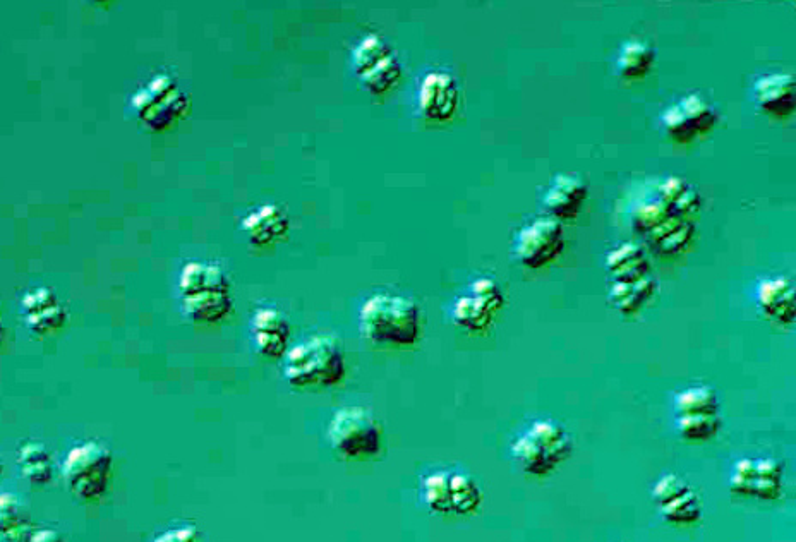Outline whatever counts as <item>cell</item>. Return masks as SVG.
I'll list each match as a JSON object with an SVG mask.
<instances>
[{"instance_id": "cell-1", "label": "cell", "mask_w": 796, "mask_h": 542, "mask_svg": "<svg viewBox=\"0 0 796 542\" xmlns=\"http://www.w3.org/2000/svg\"><path fill=\"white\" fill-rule=\"evenodd\" d=\"M359 330L374 344L414 345L421 337V311L409 297L378 292L362 302Z\"/></svg>"}, {"instance_id": "cell-2", "label": "cell", "mask_w": 796, "mask_h": 542, "mask_svg": "<svg viewBox=\"0 0 796 542\" xmlns=\"http://www.w3.org/2000/svg\"><path fill=\"white\" fill-rule=\"evenodd\" d=\"M282 371L294 388H330L344 380V354L335 338L313 335L287 349Z\"/></svg>"}, {"instance_id": "cell-3", "label": "cell", "mask_w": 796, "mask_h": 542, "mask_svg": "<svg viewBox=\"0 0 796 542\" xmlns=\"http://www.w3.org/2000/svg\"><path fill=\"white\" fill-rule=\"evenodd\" d=\"M182 311L196 323H218L232 309L229 278L213 263H187L179 275Z\"/></svg>"}, {"instance_id": "cell-4", "label": "cell", "mask_w": 796, "mask_h": 542, "mask_svg": "<svg viewBox=\"0 0 796 542\" xmlns=\"http://www.w3.org/2000/svg\"><path fill=\"white\" fill-rule=\"evenodd\" d=\"M573 452L572 436L553 421L532 422L517 440L512 455L522 472L534 477L553 474Z\"/></svg>"}, {"instance_id": "cell-5", "label": "cell", "mask_w": 796, "mask_h": 542, "mask_svg": "<svg viewBox=\"0 0 796 542\" xmlns=\"http://www.w3.org/2000/svg\"><path fill=\"white\" fill-rule=\"evenodd\" d=\"M333 452L345 460H368L381 452L383 431L369 410L344 407L333 414L326 428Z\"/></svg>"}, {"instance_id": "cell-6", "label": "cell", "mask_w": 796, "mask_h": 542, "mask_svg": "<svg viewBox=\"0 0 796 542\" xmlns=\"http://www.w3.org/2000/svg\"><path fill=\"white\" fill-rule=\"evenodd\" d=\"M112 464L114 458L107 446L97 441H85L67 452L62 476L69 491L79 500H98L109 488Z\"/></svg>"}, {"instance_id": "cell-7", "label": "cell", "mask_w": 796, "mask_h": 542, "mask_svg": "<svg viewBox=\"0 0 796 542\" xmlns=\"http://www.w3.org/2000/svg\"><path fill=\"white\" fill-rule=\"evenodd\" d=\"M565 247L563 227L553 217H539L517 232L513 241V256L520 265L539 270L553 263Z\"/></svg>"}, {"instance_id": "cell-8", "label": "cell", "mask_w": 796, "mask_h": 542, "mask_svg": "<svg viewBox=\"0 0 796 542\" xmlns=\"http://www.w3.org/2000/svg\"><path fill=\"white\" fill-rule=\"evenodd\" d=\"M503 304L505 297L500 285L493 278H477L467 294L455 299L450 316L455 325L467 332H484L491 326Z\"/></svg>"}, {"instance_id": "cell-9", "label": "cell", "mask_w": 796, "mask_h": 542, "mask_svg": "<svg viewBox=\"0 0 796 542\" xmlns=\"http://www.w3.org/2000/svg\"><path fill=\"white\" fill-rule=\"evenodd\" d=\"M783 489V465L774 458H742L731 469L730 491L738 496L776 501Z\"/></svg>"}, {"instance_id": "cell-10", "label": "cell", "mask_w": 796, "mask_h": 542, "mask_svg": "<svg viewBox=\"0 0 796 542\" xmlns=\"http://www.w3.org/2000/svg\"><path fill=\"white\" fill-rule=\"evenodd\" d=\"M719 122L718 110L700 95H687L661 115L664 133L678 143H690L711 133Z\"/></svg>"}, {"instance_id": "cell-11", "label": "cell", "mask_w": 796, "mask_h": 542, "mask_svg": "<svg viewBox=\"0 0 796 542\" xmlns=\"http://www.w3.org/2000/svg\"><path fill=\"white\" fill-rule=\"evenodd\" d=\"M356 74L374 93L386 91L400 78V64L390 47L378 37L362 40L352 54Z\"/></svg>"}, {"instance_id": "cell-12", "label": "cell", "mask_w": 796, "mask_h": 542, "mask_svg": "<svg viewBox=\"0 0 796 542\" xmlns=\"http://www.w3.org/2000/svg\"><path fill=\"white\" fill-rule=\"evenodd\" d=\"M459 107V86L452 74L431 71L419 86V109L426 119L447 121Z\"/></svg>"}, {"instance_id": "cell-13", "label": "cell", "mask_w": 796, "mask_h": 542, "mask_svg": "<svg viewBox=\"0 0 796 542\" xmlns=\"http://www.w3.org/2000/svg\"><path fill=\"white\" fill-rule=\"evenodd\" d=\"M290 326L277 308H260L251 318L254 349L266 357H284L289 345Z\"/></svg>"}, {"instance_id": "cell-14", "label": "cell", "mask_w": 796, "mask_h": 542, "mask_svg": "<svg viewBox=\"0 0 796 542\" xmlns=\"http://www.w3.org/2000/svg\"><path fill=\"white\" fill-rule=\"evenodd\" d=\"M757 306L766 320L779 326L793 325L796 318L795 285L790 278H766L757 287Z\"/></svg>"}, {"instance_id": "cell-15", "label": "cell", "mask_w": 796, "mask_h": 542, "mask_svg": "<svg viewBox=\"0 0 796 542\" xmlns=\"http://www.w3.org/2000/svg\"><path fill=\"white\" fill-rule=\"evenodd\" d=\"M587 193L589 189L580 175H556L543 196V208L548 211L549 217L556 218L558 222L572 220L582 210Z\"/></svg>"}, {"instance_id": "cell-16", "label": "cell", "mask_w": 796, "mask_h": 542, "mask_svg": "<svg viewBox=\"0 0 796 542\" xmlns=\"http://www.w3.org/2000/svg\"><path fill=\"white\" fill-rule=\"evenodd\" d=\"M754 100L760 109L774 117L795 112V78L791 74H767L754 83Z\"/></svg>"}, {"instance_id": "cell-17", "label": "cell", "mask_w": 796, "mask_h": 542, "mask_svg": "<svg viewBox=\"0 0 796 542\" xmlns=\"http://www.w3.org/2000/svg\"><path fill=\"white\" fill-rule=\"evenodd\" d=\"M606 270L613 282H635L651 275V261L639 244L623 242L606 256Z\"/></svg>"}, {"instance_id": "cell-18", "label": "cell", "mask_w": 796, "mask_h": 542, "mask_svg": "<svg viewBox=\"0 0 796 542\" xmlns=\"http://www.w3.org/2000/svg\"><path fill=\"white\" fill-rule=\"evenodd\" d=\"M656 292H658L656 278L647 275L635 282H613L608 299L618 313L623 316H634L646 308L656 296Z\"/></svg>"}, {"instance_id": "cell-19", "label": "cell", "mask_w": 796, "mask_h": 542, "mask_svg": "<svg viewBox=\"0 0 796 542\" xmlns=\"http://www.w3.org/2000/svg\"><path fill=\"white\" fill-rule=\"evenodd\" d=\"M695 227L688 218L673 217L647 234L649 244L663 256L680 254L694 241Z\"/></svg>"}, {"instance_id": "cell-20", "label": "cell", "mask_w": 796, "mask_h": 542, "mask_svg": "<svg viewBox=\"0 0 796 542\" xmlns=\"http://www.w3.org/2000/svg\"><path fill=\"white\" fill-rule=\"evenodd\" d=\"M658 199L668 208L671 217L688 218L702 206V196L697 187L682 177H666L659 186Z\"/></svg>"}, {"instance_id": "cell-21", "label": "cell", "mask_w": 796, "mask_h": 542, "mask_svg": "<svg viewBox=\"0 0 796 542\" xmlns=\"http://www.w3.org/2000/svg\"><path fill=\"white\" fill-rule=\"evenodd\" d=\"M18 465L26 481L35 486H45L54 476V460L47 446L37 441H28L19 448Z\"/></svg>"}, {"instance_id": "cell-22", "label": "cell", "mask_w": 796, "mask_h": 542, "mask_svg": "<svg viewBox=\"0 0 796 542\" xmlns=\"http://www.w3.org/2000/svg\"><path fill=\"white\" fill-rule=\"evenodd\" d=\"M656 52L651 45L640 40L623 43L616 57V71L623 79L644 78L651 71Z\"/></svg>"}, {"instance_id": "cell-23", "label": "cell", "mask_w": 796, "mask_h": 542, "mask_svg": "<svg viewBox=\"0 0 796 542\" xmlns=\"http://www.w3.org/2000/svg\"><path fill=\"white\" fill-rule=\"evenodd\" d=\"M676 417L718 416L719 400L711 386H690L675 397Z\"/></svg>"}, {"instance_id": "cell-24", "label": "cell", "mask_w": 796, "mask_h": 542, "mask_svg": "<svg viewBox=\"0 0 796 542\" xmlns=\"http://www.w3.org/2000/svg\"><path fill=\"white\" fill-rule=\"evenodd\" d=\"M450 503L453 515H472L481 508L483 491L471 476L450 472Z\"/></svg>"}, {"instance_id": "cell-25", "label": "cell", "mask_w": 796, "mask_h": 542, "mask_svg": "<svg viewBox=\"0 0 796 542\" xmlns=\"http://www.w3.org/2000/svg\"><path fill=\"white\" fill-rule=\"evenodd\" d=\"M242 227L254 244H268L284 234L287 223L280 215V211L273 210V208H261L260 211L251 213L244 220Z\"/></svg>"}, {"instance_id": "cell-26", "label": "cell", "mask_w": 796, "mask_h": 542, "mask_svg": "<svg viewBox=\"0 0 796 542\" xmlns=\"http://www.w3.org/2000/svg\"><path fill=\"white\" fill-rule=\"evenodd\" d=\"M421 496H423L424 505L428 506L431 512L452 515L450 472L436 470L424 477L421 482Z\"/></svg>"}, {"instance_id": "cell-27", "label": "cell", "mask_w": 796, "mask_h": 542, "mask_svg": "<svg viewBox=\"0 0 796 542\" xmlns=\"http://www.w3.org/2000/svg\"><path fill=\"white\" fill-rule=\"evenodd\" d=\"M659 513L670 524L694 525L702 520V503L694 489L690 488L666 505L659 506Z\"/></svg>"}, {"instance_id": "cell-28", "label": "cell", "mask_w": 796, "mask_h": 542, "mask_svg": "<svg viewBox=\"0 0 796 542\" xmlns=\"http://www.w3.org/2000/svg\"><path fill=\"white\" fill-rule=\"evenodd\" d=\"M675 424L676 433L680 434L683 440L700 443L714 438L723 426V421L718 414V416L676 417Z\"/></svg>"}, {"instance_id": "cell-29", "label": "cell", "mask_w": 796, "mask_h": 542, "mask_svg": "<svg viewBox=\"0 0 796 542\" xmlns=\"http://www.w3.org/2000/svg\"><path fill=\"white\" fill-rule=\"evenodd\" d=\"M670 218L673 217H671L668 208H666L659 199H654L651 203L640 205L639 208L634 211L632 222H634V227L639 230L640 234L647 235L649 232L656 229V227H659L661 223L670 220Z\"/></svg>"}, {"instance_id": "cell-30", "label": "cell", "mask_w": 796, "mask_h": 542, "mask_svg": "<svg viewBox=\"0 0 796 542\" xmlns=\"http://www.w3.org/2000/svg\"><path fill=\"white\" fill-rule=\"evenodd\" d=\"M28 524L25 508L18 500V496L11 493H0V532L18 529L21 525Z\"/></svg>"}, {"instance_id": "cell-31", "label": "cell", "mask_w": 796, "mask_h": 542, "mask_svg": "<svg viewBox=\"0 0 796 542\" xmlns=\"http://www.w3.org/2000/svg\"><path fill=\"white\" fill-rule=\"evenodd\" d=\"M64 321H66V311L59 302L55 306L26 316V325L35 333L54 332L57 328H61Z\"/></svg>"}, {"instance_id": "cell-32", "label": "cell", "mask_w": 796, "mask_h": 542, "mask_svg": "<svg viewBox=\"0 0 796 542\" xmlns=\"http://www.w3.org/2000/svg\"><path fill=\"white\" fill-rule=\"evenodd\" d=\"M688 489H690V486L683 481L682 477L675 476V474H666L652 486V500L659 508V506L666 505L668 501L673 500L676 496L685 493Z\"/></svg>"}, {"instance_id": "cell-33", "label": "cell", "mask_w": 796, "mask_h": 542, "mask_svg": "<svg viewBox=\"0 0 796 542\" xmlns=\"http://www.w3.org/2000/svg\"><path fill=\"white\" fill-rule=\"evenodd\" d=\"M55 304H57V297L49 289L31 290L23 297V311H25L26 316L38 313V311L50 308V306H55Z\"/></svg>"}, {"instance_id": "cell-34", "label": "cell", "mask_w": 796, "mask_h": 542, "mask_svg": "<svg viewBox=\"0 0 796 542\" xmlns=\"http://www.w3.org/2000/svg\"><path fill=\"white\" fill-rule=\"evenodd\" d=\"M153 542H205L193 525H181L174 529L165 530L163 534L155 537Z\"/></svg>"}, {"instance_id": "cell-35", "label": "cell", "mask_w": 796, "mask_h": 542, "mask_svg": "<svg viewBox=\"0 0 796 542\" xmlns=\"http://www.w3.org/2000/svg\"><path fill=\"white\" fill-rule=\"evenodd\" d=\"M28 542H64V537L61 536V532L45 527V529L31 530Z\"/></svg>"}, {"instance_id": "cell-36", "label": "cell", "mask_w": 796, "mask_h": 542, "mask_svg": "<svg viewBox=\"0 0 796 542\" xmlns=\"http://www.w3.org/2000/svg\"><path fill=\"white\" fill-rule=\"evenodd\" d=\"M31 530L28 524L21 525L18 529L7 530V532H0V542H28L30 539Z\"/></svg>"}, {"instance_id": "cell-37", "label": "cell", "mask_w": 796, "mask_h": 542, "mask_svg": "<svg viewBox=\"0 0 796 542\" xmlns=\"http://www.w3.org/2000/svg\"><path fill=\"white\" fill-rule=\"evenodd\" d=\"M0 335H2V318H0Z\"/></svg>"}, {"instance_id": "cell-38", "label": "cell", "mask_w": 796, "mask_h": 542, "mask_svg": "<svg viewBox=\"0 0 796 542\" xmlns=\"http://www.w3.org/2000/svg\"><path fill=\"white\" fill-rule=\"evenodd\" d=\"M2 470H4V467H2V462H0V474H2Z\"/></svg>"}]
</instances>
